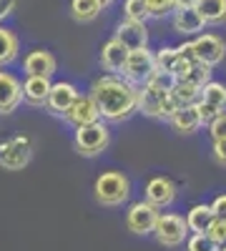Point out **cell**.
<instances>
[{"instance_id": "32", "label": "cell", "mask_w": 226, "mask_h": 251, "mask_svg": "<svg viewBox=\"0 0 226 251\" xmlns=\"http://www.w3.org/2000/svg\"><path fill=\"white\" fill-rule=\"evenodd\" d=\"M214 158H216V163L226 166V138L214 141Z\"/></svg>"}, {"instance_id": "20", "label": "cell", "mask_w": 226, "mask_h": 251, "mask_svg": "<svg viewBox=\"0 0 226 251\" xmlns=\"http://www.w3.org/2000/svg\"><path fill=\"white\" fill-rule=\"evenodd\" d=\"M169 121H171V126H174L178 133H194V131H199L201 126H203V118H201V111H199L196 103L178 108Z\"/></svg>"}, {"instance_id": "23", "label": "cell", "mask_w": 226, "mask_h": 251, "mask_svg": "<svg viewBox=\"0 0 226 251\" xmlns=\"http://www.w3.org/2000/svg\"><path fill=\"white\" fill-rule=\"evenodd\" d=\"M100 10H103L100 0H71V15L78 23H91L100 15Z\"/></svg>"}, {"instance_id": "1", "label": "cell", "mask_w": 226, "mask_h": 251, "mask_svg": "<svg viewBox=\"0 0 226 251\" xmlns=\"http://www.w3.org/2000/svg\"><path fill=\"white\" fill-rule=\"evenodd\" d=\"M138 96H141V88H136V83H131L128 78H121L116 73L100 75L91 86V98L96 100L100 118H106L111 123H121L131 113H136Z\"/></svg>"}, {"instance_id": "15", "label": "cell", "mask_w": 226, "mask_h": 251, "mask_svg": "<svg viewBox=\"0 0 226 251\" xmlns=\"http://www.w3.org/2000/svg\"><path fill=\"white\" fill-rule=\"evenodd\" d=\"M128 55H131V50L113 35L108 43L100 48V66H103L106 71H111V73H123Z\"/></svg>"}, {"instance_id": "3", "label": "cell", "mask_w": 226, "mask_h": 251, "mask_svg": "<svg viewBox=\"0 0 226 251\" xmlns=\"http://www.w3.org/2000/svg\"><path fill=\"white\" fill-rule=\"evenodd\" d=\"M196 63H199V60H196V55H194L191 43H183V46H178V48H161V50L156 53V66H158L161 71L171 73L176 80L186 78Z\"/></svg>"}, {"instance_id": "24", "label": "cell", "mask_w": 226, "mask_h": 251, "mask_svg": "<svg viewBox=\"0 0 226 251\" xmlns=\"http://www.w3.org/2000/svg\"><path fill=\"white\" fill-rule=\"evenodd\" d=\"M196 8L209 25L226 23V0H199Z\"/></svg>"}, {"instance_id": "19", "label": "cell", "mask_w": 226, "mask_h": 251, "mask_svg": "<svg viewBox=\"0 0 226 251\" xmlns=\"http://www.w3.org/2000/svg\"><path fill=\"white\" fill-rule=\"evenodd\" d=\"M23 68H25L28 75H46V78H50L55 73V55L50 50H43V48L30 50L25 55V60H23Z\"/></svg>"}, {"instance_id": "34", "label": "cell", "mask_w": 226, "mask_h": 251, "mask_svg": "<svg viewBox=\"0 0 226 251\" xmlns=\"http://www.w3.org/2000/svg\"><path fill=\"white\" fill-rule=\"evenodd\" d=\"M15 10V0H0V23Z\"/></svg>"}, {"instance_id": "10", "label": "cell", "mask_w": 226, "mask_h": 251, "mask_svg": "<svg viewBox=\"0 0 226 251\" xmlns=\"http://www.w3.org/2000/svg\"><path fill=\"white\" fill-rule=\"evenodd\" d=\"M191 48H194L196 60L206 63V66H219L226 55V43L214 33H199L191 40Z\"/></svg>"}, {"instance_id": "25", "label": "cell", "mask_w": 226, "mask_h": 251, "mask_svg": "<svg viewBox=\"0 0 226 251\" xmlns=\"http://www.w3.org/2000/svg\"><path fill=\"white\" fill-rule=\"evenodd\" d=\"M171 98H174V103H176V108L191 106V103H199L201 88L191 86V83H186V80H176V86L171 88Z\"/></svg>"}, {"instance_id": "36", "label": "cell", "mask_w": 226, "mask_h": 251, "mask_svg": "<svg viewBox=\"0 0 226 251\" xmlns=\"http://www.w3.org/2000/svg\"><path fill=\"white\" fill-rule=\"evenodd\" d=\"M111 3H113V0H100V5H103V8H108Z\"/></svg>"}, {"instance_id": "29", "label": "cell", "mask_w": 226, "mask_h": 251, "mask_svg": "<svg viewBox=\"0 0 226 251\" xmlns=\"http://www.w3.org/2000/svg\"><path fill=\"white\" fill-rule=\"evenodd\" d=\"M186 251H219V244L209 234H194L186 241Z\"/></svg>"}, {"instance_id": "26", "label": "cell", "mask_w": 226, "mask_h": 251, "mask_svg": "<svg viewBox=\"0 0 226 251\" xmlns=\"http://www.w3.org/2000/svg\"><path fill=\"white\" fill-rule=\"evenodd\" d=\"M201 100H206L209 106H214L219 111H226V86L224 83H216V80H209L201 88Z\"/></svg>"}, {"instance_id": "9", "label": "cell", "mask_w": 226, "mask_h": 251, "mask_svg": "<svg viewBox=\"0 0 226 251\" xmlns=\"http://www.w3.org/2000/svg\"><path fill=\"white\" fill-rule=\"evenodd\" d=\"M189 231H191V228H189L186 219L178 216V214H161V216H158V224H156V228H153L156 241H158L161 246H169V249L183 244V239H186Z\"/></svg>"}, {"instance_id": "30", "label": "cell", "mask_w": 226, "mask_h": 251, "mask_svg": "<svg viewBox=\"0 0 226 251\" xmlns=\"http://www.w3.org/2000/svg\"><path fill=\"white\" fill-rule=\"evenodd\" d=\"M206 234H209L219 246H221V244H226V219H219V216H216V219H214V224L209 226V231H206Z\"/></svg>"}, {"instance_id": "33", "label": "cell", "mask_w": 226, "mask_h": 251, "mask_svg": "<svg viewBox=\"0 0 226 251\" xmlns=\"http://www.w3.org/2000/svg\"><path fill=\"white\" fill-rule=\"evenodd\" d=\"M211 208H214V214L219 219H226V196H216L214 203H211Z\"/></svg>"}, {"instance_id": "28", "label": "cell", "mask_w": 226, "mask_h": 251, "mask_svg": "<svg viewBox=\"0 0 226 251\" xmlns=\"http://www.w3.org/2000/svg\"><path fill=\"white\" fill-rule=\"evenodd\" d=\"M146 8L151 18H166L178 8V3L176 0H146Z\"/></svg>"}, {"instance_id": "22", "label": "cell", "mask_w": 226, "mask_h": 251, "mask_svg": "<svg viewBox=\"0 0 226 251\" xmlns=\"http://www.w3.org/2000/svg\"><path fill=\"white\" fill-rule=\"evenodd\" d=\"M18 50H20V43H18V35L5 28V25H0V68L8 66V63H13L18 58Z\"/></svg>"}, {"instance_id": "35", "label": "cell", "mask_w": 226, "mask_h": 251, "mask_svg": "<svg viewBox=\"0 0 226 251\" xmlns=\"http://www.w3.org/2000/svg\"><path fill=\"white\" fill-rule=\"evenodd\" d=\"M176 3H178V5H196L199 0H176Z\"/></svg>"}, {"instance_id": "4", "label": "cell", "mask_w": 226, "mask_h": 251, "mask_svg": "<svg viewBox=\"0 0 226 251\" xmlns=\"http://www.w3.org/2000/svg\"><path fill=\"white\" fill-rule=\"evenodd\" d=\"M93 194H96V201L103 203V206H118L128 199L131 194V183L128 178L123 176L121 171H106L100 174L93 183Z\"/></svg>"}, {"instance_id": "5", "label": "cell", "mask_w": 226, "mask_h": 251, "mask_svg": "<svg viewBox=\"0 0 226 251\" xmlns=\"http://www.w3.org/2000/svg\"><path fill=\"white\" fill-rule=\"evenodd\" d=\"M108 128L100 121L96 123H86V126H78L75 128V151L80 156H98L100 151H106V146H108Z\"/></svg>"}, {"instance_id": "7", "label": "cell", "mask_w": 226, "mask_h": 251, "mask_svg": "<svg viewBox=\"0 0 226 251\" xmlns=\"http://www.w3.org/2000/svg\"><path fill=\"white\" fill-rule=\"evenodd\" d=\"M158 71L156 66V55L149 50V48H141V50H131L128 60H126V68H123V78H128L131 83L136 86H143V83H149L151 75Z\"/></svg>"}, {"instance_id": "27", "label": "cell", "mask_w": 226, "mask_h": 251, "mask_svg": "<svg viewBox=\"0 0 226 251\" xmlns=\"http://www.w3.org/2000/svg\"><path fill=\"white\" fill-rule=\"evenodd\" d=\"M123 15L128 20H141V23H146L151 18L149 8H146V0H126V3H123Z\"/></svg>"}, {"instance_id": "37", "label": "cell", "mask_w": 226, "mask_h": 251, "mask_svg": "<svg viewBox=\"0 0 226 251\" xmlns=\"http://www.w3.org/2000/svg\"><path fill=\"white\" fill-rule=\"evenodd\" d=\"M219 251H226V244H221V246H219Z\"/></svg>"}, {"instance_id": "21", "label": "cell", "mask_w": 226, "mask_h": 251, "mask_svg": "<svg viewBox=\"0 0 226 251\" xmlns=\"http://www.w3.org/2000/svg\"><path fill=\"white\" fill-rule=\"evenodd\" d=\"M214 219H216L214 208L206 206V203L194 206L191 211L186 214V224H189V228H191L194 234H206V231H209V226L214 224Z\"/></svg>"}, {"instance_id": "8", "label": "cell", "mask_w": 226, "mask_h": 251, "mask_svg": "<svg viewBox=\"0 0 226 251\" xmlns=\"http://www.w3.org/2000/svg\"><path fill=\"white\" fill-rule=\"evenodd\" d=\"M158 216H161L158 206H153L151 201H136V203H131L128 214H126V226L131 234L146 236V234H153Z\"/></svg>"}, {"instance_id": "18", "label": "cell", "mask_w": 226, "mask_h": 251, "mask_svg": "<svg viewBox=\"0 0 226 251\" xmlns=\"http://www.w3.org/2000/svg\"><path fill=\"white\" fill-rule=\"evenodd\" d=\"M63 118L71 121L75 128H78V126H86V123H96V121L100 118V111H98L96 100H93L91 96H88V98H80V96H78V100L68 108V113H66Z\"/></svg>"}, {"instance_id": "31", "label": "cell", "mask_w": 226, "mask_h": 251, "mask_svg": "<svg viewBox=\"0 0 226 251\" xmlns=\"http://www.w3.org/2000/svg\"><path fill=\"white\" fill-rule=\"evenodd\" d=\"M209 133H211V138H214V141L226 138V111H224V113H219L214 121H209Z\"/></svg>"}, {"instance_id": "12", "label": "cell", "mask_w": 226, "mask_h": 251, "mask_svg": "<svg viewBox=\"0 0 226 251\" xmlns=\"http://www.w3.org/2000/svg\"><path fill=\"white\" fill-rule=\"evenodd\" d=\"M116 38H118L128 50L149 48V30H146V23H141V20L123 18L121 23H118V28H116Z\"/></svg>"}, {"instance_id": "6", "label": "cell", "mask_w": 226, "mask_h": 251, "mask_svg": "<svg viewBox=\"0 0 226 251\" xmlns=\"http://www.w3.org/2000/svg\"><path fill=\"white\" fill-rule=\"evenodd\" d=\"M33 141L28 136H13L0 143V166L8 171H20L30 163Z\"/></svg>"}, {"instance_id": "2", "label": "cell", "mask_w": 226, "mask_h": 251, "mask_svg": "<svg viewBox=\"0 0 226 251\" xmlns=\"http://www.w3.org/2000/svg\"><path fill=\"white\" fill-rule=\"evenodd\" d=\"M176 86V78L166 71H156L151 75L149 83L141 86V96H138V111L146 113L151 118H171L178 108L171 98V88Z\"/></svg>"}, {"instance_id": "14", "label": "cell", "mask_w": 226, "mask_h": 251, "mask_svg": "<svg viewBox=\"0 0 226 251\" xmlns=\"http://www.w3.org/2000/svg\"><path fill=\"white\" fill-rule=\"evenodd\" d=\"M75 100H78V88L73 86V83L60 80V83H53L46 108H48L50 113H55V116H66L68 108L73 106Z\"/></svg>"}, {"instance_id": "13", "label": "cell", "mask_w": 226, "mask_h": 251, "mask_svg": "<svg viewBox=\"0 0 226 251\" xmlns=\"http://www.w3.org/2000/svg\"><path fill=\"white\" fill-rule=\"evenodd\" d=\"M23 100V83L13 73L0 71V116L13 113Z\"/></svg>"}, {"instance_id": "16", "label": "cell", "mask_w": 226, "mask_h": 251, "mask_svg": "<svg viewBox=\"0 0 226 251\" xmlns=\"http://www.w3.org/2000/svg\"><path fill=\"white\" fill-rule=\"evenodd\" d=\"M176 199V186L166 178V176H156L146 183V201H151L158 208L171 206Z\"/></svg>"}, {"instance_id": "11", "label": "cell", "mask_w": 226, "mask_h": 251, "mask_svg": "<svg viewBox=\"0 0 226 251\" xmlns=\"http://www.w3.org/2000/svg\"><path fill=\"white\" fill-rule=\"evenodd\" d=\"M171 25L181 35H194L196 38L199 33H203V25H209V23L203 20V15L199 13L196 5H178L171 13Z\"/></svg>"}, {"instance_id": "17", "label": "cell", "mask_w": 226, "mask_h": 251, "mask_svg": "<svg viewBox=\"0 0 226 251\" xmlns=\"http://www.w3.org/2000/svg\"><path fill=\"white\" fill-rule=\"evenodd\" d=\"M53 83L46 75H28V80L23 83V100L30 106H46L48 96H50Z\"/></svg>"}]
</instances>
